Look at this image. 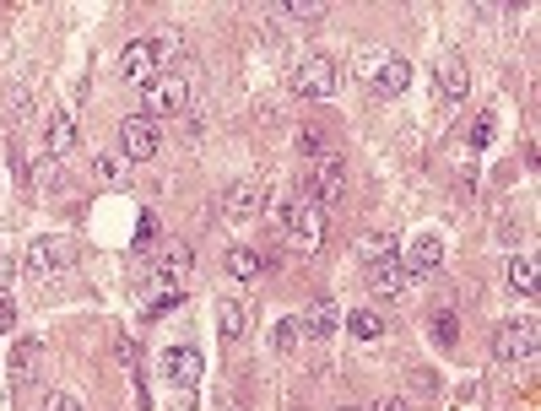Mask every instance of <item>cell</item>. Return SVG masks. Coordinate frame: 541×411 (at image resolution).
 Here are the masks:
<instances>
[{
	"instance_id": "1",
	"label": "cell",
	"mask_w": 541,
	"mask_h": 411,
	"mask_svg": "<svg viewBox=\"0 0 541 411\" xmlns=\"http://www.w3.org/2000/svg\"><path fill=\"white\" fill-rule=\"evenodd\" d=\"M76 265V238L65 233H49V238H33L28 255H22V271L33 276V282H55V276H65Z\"/></svg>"
},
{
	"instance_id": "2",
	"label": "cell",
	"mask_w": 541,
	"mask_h": 411,
	"mask_svg": "<svg viewBox=\"0 0 541 411\" xmlns=\"http://www.w3.org/2000/svg\"><path fill=\"white\" fill-rule=\"evenodd\" d=\"M282 233H287V244H293V249L314 255V249L325 244V206L309 201V195L287 201V206H282Z\"/></svg>"
},
{
	"instance_id": "3",
	"label": "cell",
	"mask_w": 541,
	"mask_h": 411,
	"mask_svg": "<svg viewBox=\"0 0 541 411\" xmlns=\"http://www.w3.org/2000/svg\"><path fill=\"white\" fill-rule=\"evenodd\" d=\"M190 109V82L179 71H163L141 87V114L147 119H163V114H184Z\"/></svg>"
},
{
	"instance_id": "4",
	"label": "cell",
	"mask_w": 541,
	"mask_h": 411,
	"mask_svg": "<svg viewBox=\"0 0 541 411\" xmlns=\"http://www.w3.org/2000/svg\"><path fill=\"white\" fill-rule=\"evenodd\" d=\"M293 92H303V98H336L341 92V65L331 55H303L293 65Z\"/></svg>"
},
{
	"instance_id": "5",
	"label": "cell",
	"mask_w": 541,
	"mask_h": 411,
	"mask_svg": "<svg viewBox=\"0 0 541 411\" xmlns=\"http://www.w3.org/2000/svg\"><path fill=\"white\" fill-rule=\"evenodd\" d=\"M536 320H504L498 325V336H493V357L498 363H509V368H525V363H536Z\"/></svg>"
},
{
	"instance_id": "6",
	"label": "cell",
	"mask_w": 541,
	"mask_h": 411,
	"mask_svg": "<svg viewBox=\"0 0 541 411\" xmlns=\"http://www.w3.org/2000/svg\"><path fill=\"white\" fill-rule=\"evenodd\" d=\"M157 152H163V130H157V119L130 114L120 125V157H125V163H152Z\"/></svg>"
},
{
	"instance_id": "7",
	"label": "cell",
	"mask_w": 541,
	"mask_h": 411,
	"mask_svg": "<svg viewBox=\"0 0 541 411\" xmlns=\"http://www.w3.org/2000/svg\"><path fill=\"white\" fill-rule=\"evenodd\" d=\"M358 71H363V82L374 87V98H395V92H406V82H412V65L401 55H368Z\"/></svg>"
},
{
	"instance_id": "8",
	"label": "cell",
	"mask_w": 541,
	"mask_h": 411,
	"mask_svg": "<svg viewBox=\"0 0 541 411\" xmlns=\"http://www.w3.org/2000/svg\"><path fill=\"white\" fill-rule=\"evenodd\" d=\"M368 293L374 298H401L406 287H412V271H406V260L401 255H385V260H368Z\"/></svg>"
},
{
	"instance_id": "9",
	"label": "cell",
	"mask_w": 541,
	"mask_h": 411,
	"mask_svg": "<svg viewBox=\"0 0 541 411\" xmlns=\"http://www.w3.org/2000/svg\"><path fill=\"white\" fill-rule=\"evenodd\" d=\"M201 374H206L201 347H168L163 352V384H174V390H195Z\"/></svg>"
},
{
	"instance_id": "10",
	"label": "cell",
	"mask_w": 541,
	"mask_h": 411,
	"mask_svg": "<svg viewBox=\"0 0 541 411\" xmlns=\"http://www.w3.org/2000/svg\"><path fill=\"white\" fill-rule=\"evenodd\" d=\"M260 211H266V184H255V179L228 184V195H222V217L249 222V217H260Z\"/></svg>"
},
{
	"instance_id": "11",
	"label": "cell",
	"mask_w": 541,
	"mask_h": 411,
	"mask_svg": "<svg viewBox=\"0 0 541 411\" xmlns=\"http://www.w3.org/2000/svg\"><path fill=\"white\" fill-rule=\"evenodd\" d=\"M76 141H82V130H76V114H71V109H49V114H44V152L60 163V157L76 152Z\"/></svg>"
},
{
	"instance_id": "12",
	"label": "cell",
	"mask_w": 541,
	"mask_h": 411,
	"mask_svg": "<svg viewBox=\"0 0 541 411\" xmlns=\"http://www.w3.org/2000/svg\"><path fill=\"white\" fill-rule=\"evenodd\" d=\"M341 190H347V157L320 152V157H314V195H320V206L341 201Z\"/></svg>"
},
{
	"instance_id": "13",
	"label": "cell",
	"mask_w": 541,
	"mask_h": 411,
	"mask_svg": "<svg viewBox=\"0 0 541 411\" xmlns=\"http://www.w3.org/2000/svg\"><path fill=\"white\" fill-rule=\"evenodd\" d=\"M190 271H195V255H190V244H168L163 255H157V271H152V282L157 287H190Z\"/></svg>"
},
{
	"instance_id": "14",
	"label": "cell",
	"mask_w": 541,
	"mask_h": 411,
	"mask_svg": "<svg viewBox=\"0 0 541 411\" xmlns=\"http://www.w3.org/2000/svg\"><path fill=\"white\" fill-rule=\"evenodd\" d=\"M120 76L130 87H147L157 76V60H152V38H130L125 55H120Z\"/></svg>"
},
{
	"instance_id": "15",
	"label": "cell",
	"mask_w": 541,
	"mask_h": 411,
	"mask_svg": "<svg viewBox=\"0 0 541 411\" xmlns=\"http://www.w3.org/2000/svg\"><path fill=\"white\" fill-rule=\"evenodd\" d=\"M439 260H444V238L439 233H417L412 249H406V271L428 276V271H439Z\"/></svg>"
},
{
	"instance_id": "16",
	"label": "cell",
	"mask_w": 541,
	"mask_h": 411,
	"mask_svg": "<svg viewBox=\"0 0 541 411\" xmlns=\"http://www.w3.org/2000/svg\"><path fill=\"white\" fill-rule=\"evenodd\" d=\"M336 325H341V309H336L331 298H320L314 309H303V320H298V330H303V336H314V341L336 336Z\"/></svg>"
},
{
	"instance_id": "17",
	"label": "cell",
	"mask_w": 541,
	"mask_h": 411,
	"mask_svg": "<svg viewBox=\"0 0 541 411\" xmlns=\"http://www.w3.org/2000/svg\"><path fill=\"white\" fill-rule=\"evenodd\" d=\"M38 363H44V341H38V336H22L17 352H11V379H17V384H33V379H38Z\"/></svg>"
},
{
	"instance_id": "18",
	"label": "cell",
	"mask_w": 541,
	"mask_h": 411,
	"mask_svg": "<svg viewBox=\"0 0 541 411\" xmlns=\"http://www.w3.org/2000/svg\"><path fill=\"white\" fill-rule=\"evenodd\" d=\"M439 87H444V98H466V87H471V71H466V60L460 55H444L439 60Z\"/></svg>"
},
{
	"instance_id": "19",
	"label": "cell",
	"mask_w": 541,
	"mask_h": 411,
	"mask_svg": "<svg viewBox=\"0 0 541 411\" xmlns=\"http://www.w3.org/2000/svg\"><path fill=\"white\" fill-rule=\"evenodd\" d=\"M222 265H228V276H239V282H255V276L266 271V260H260L249 244H233L228 255H222Z\"/></svg>"
},
{
	"instance_id": "20",
	"label": "cell",
	"mask_w": 541,
	"mask_h": 411,
	"mask_svg": "<svg viewBox=\"0 0 541 411\" xmlns=\"http://www.w3.org/2000/svg\"><path fill=\"white\" fill-rule=\"evenodd\" d=\"M152 60H157V76L174 71V65H184V38L179 33H157L152 38Z\"/></svg>"
},
{
	"instance_id": "21",
	"label": "cell",
	"mask_w": 541,
	"mask_h": 411,
	"mask_svg": "<svg viewBox=\"0 0 541 411\" xmlns=\"http://www.w3.org/2000/svg\"><path fill=\"white\" fill-rule=\"evenodd\" d=\"M271 17H282V22H293V28H320V17H325V6L320 0H293V6H271Z\"/></svg>"
},
{
	"instance_id": "22",
	"label": "cell",
	"mask_w": 541,
	"mask_h": 411,
	"mask_svg": "<svg viewBox=\"0 0 541 411\" xmlns=\"http://www.w3.org/2000/svg\"><path fill=\"white\" fill-rule=\"evenodd\" d=\"M509 287H514L520 298H536V260H531V255H514V260H509Z\"/></svg>"
},
{
	"instance_id": "23",
	"label": "cell",
	"mask_w": 541,
	"mask_h": 411,
	"mask_svg": "<svg viewBox=\"0 0 541 411\" xmlns=\"http://www.w3.org/2000/svg\"><path fill=\"white\" fill-rule=\"evenodd\" d=\"M217 330L222 341H244V309L233 298H217Z\"/></svg>"
},
{
	"instance_id": "24",
	"label": "cell",
	"mask_w": 541,
	"mask_h": 411,
	"mask_svg": "<svg viewBox=\"0 0 541 411\" xmlns=\"http://www.w3.org/2000/svg\"><path fill=\"white\" fill-rule=\"evenodd\" d=\"M341 325H347V330H352V336H358V341H379V336H385V320H379L374 309H352V314H347V320H341Z\"/></svg>"
},
{
	"instance_id": "25",
	"label": "cell",
	"mask_w": 541,
	"mask_h": 411,
	"mask_svg": "<svg viewBox=\"0 0 541 411\" xmlns=\"http://www.w3.org/2000/svg\"><path fill=\"white\" fill-rule=\"evenodd\" d=\"M428 336L439 341L444 352H450L455 341H460V314H455V309H439V314H433V320H428Z\"/></svg>"
},
{
	"instance_id": "26",
	"label": "cell",
	"mask_w": 541,
	"mask_h": 411,
	"mask_svg": "<svg viewBox=\"0 0 541 411\" xmlns=\"http://www.w3.org/2000/svg\"><path fill=\"white\" fill-rule=\"evenodd\" d=\"M276 352H298V341H303V330H298V314H287V320H276Z\"/></svg>"
},
{
	"instance_id": "27",
	"label": "cell",
	"mask_w": 541,
	"mask_h": 411,
	"mask_svg": "<svg viewBox=\"0 0 541 411\" xmlns=\"http://www.w3.org/2000/svg\"><path fill=\"white\" fill-rule=\"evenodd\" d=\"M28 179L38 184V190H49V184H60V168H55V157H33V163H28Z\"/></svg>"
},
{
	"instance_id": "28",
	"label": "cell",
	"mask_w": 541,
	"mask_h": 411,
	"mask_svg": "<svg viewBox=\"0 0 541 411\" xmlns=\"http://www.w3.org/2000/svg\"><path fill=\"white\" fill-rule=\"evenodd\" d=\"M493 130H498V119H493V114H482V119H477V125H471V130H466V147H471V152H482V147H487V141H493Z\"/></svg>"
},
{
	"instance_id": "29",
	"label": "cell",
	"mask_w": 541,
	"mask_h": 411,
	"mask_svg": "<svg viewBox=\"0 0 541 411\" xmlns=\"http://www.w3.org/2000/svg\"><path fill=\"white\" fill-rule=\"evenodd\" d=\"M298 152L314 163V157H320V152H331V147H325V136H320L314 125H303V130H298Z\"/></svg>"
},
{
	"instance_id": "30",
	"label": "cell",
	"mask_w": 541,
	"mask_h": 411,
	"mask_svg": "<svg viewBox=\"0 0 541 411\" xmlns=\"http://www.w3.org/2000/svg\"><path fill=\"white\" fill-rule=\"evenodd\" d=\"M114 352H120V363L130 368V374H141V341L136 336H120V341H114Z\"/></svg>"
},
{
	"instance_id": "31",
	"label": "cell",
	"mask_w": 541,
	"mask_h": 411,
	"mask_svg": "<svg viewBox=\"0 0 541 411\" xmlns=\"http://www.w3.org/2000/svg\"><path fill=\"white\" fill-rule=\"evenodd\" d=\"M92 174H98L103 184H125V163H120V157H98V163H92Z\"/></svg>"
},
{
	"instance_id": "32",
	"label": "cell",
	"mask_w": 541,
	"mask_h": 411,
	"mask_svg": "<svg viewBox=\"0 0 541 411\" xmlns=\"http://www.w3.org/2000/svg\"><path fill=\"white\" fill-rule=\"evenodd\" d=\"M363 255H368V260L395 255V238H390V233H368V238H363Z\"/></svg>"
},
{
	"instance_id": "33",
	"label": "cell",
	"mask_w": 541,
	"mask_h": 411,
	"mask_svg": "<svg viewBox=\"0 0 541 411\" xmlns=\"http://www.w3.org/2000/svg\"><path fill=\"white\" fill-rule=\"evenodd\" d=\"M130 244H136V249H152V244H157V217H152V211L141 217V228H136V238H130Z\"/></svg>"
},
{
	"instance_id": "34",
	"label": "cell",
	"mask_w": 541,
	"mask_h": 411,
	"mask_svg": "<svg viewBox=\"0 0 541 411\" xmlns=\"http://www.w3.org/2000/svg\"><path fill=\"white\" fill-rule=\"evenodd\" d=\"M44 411H82V401L65 395V390H55V395H44Z\"/></svg>"
},
{
	"instance_id": "35",
	"label": "cell",
	"mask_w": 541,
	"mask_h": 411,
	"mask_svg": "<svg viewBox=\"0 0 541 411\" xmlns=\"http://www.w3.org/2000/svg\"><path fill=\"white\" fill-rule=\"evenodd\" d=\"M11 325H17V303H11L6 293H0V336H6Z\"/></svg>"
},
{
	"instance_id": "36",
	"label": "cell",
	"mask_w": 541,
	"mask_h": 411,
	"mask_svg": "<svg viewBox=\"0 0 541 411\" xmlns=\"http://www.w3.org/2000/svg\"><path fill=\"white\" fill-rule=\"evenodd\" d=\"M6 287H11V255L0 249V293H6Z\"/></svg>"
},
{
	"instance_id": "37",
	"label": "cell",
	"mask_w": 541,
	"mask_h": 411,
	"mask_svg": "<svg viewBox=\"0 0 541 411\" xmlns=\"http://www.w3.org/2000/svg\"><path fill=\"white\" fill-rule=\"evenodd\" d=\"M374 411H406V401H401V395H385V401H379Z\"/></svg>"
},
{
	"instance_id": "38",
	"label": "cell",
	"mask_w": 541,
	"mask_h": 411,
	"mask_svg": "<svg viewBox=\"0 0 541 411\" xmlns=\"http://www.w3.org/2000/svg\"><path fill=\"white\" fill-rule=\"evenodd\" d=\"M341 411H358V406H341Z\"/></svg>"
}]
</instances>
